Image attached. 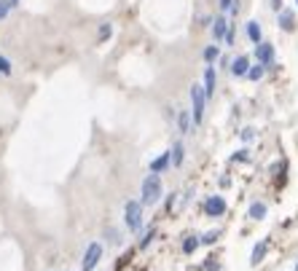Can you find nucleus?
Returning <instances> with one entry per match:
<instances>
[{
	"label": "nucleus",
	"mask_w": 298,
	"mask_h": 271,
	"mask_svg": "<svg viewBox=\"0 0 298 271\" xmlns=\"http://www.w3.org/2000/svg\"><path fill=\"white\" fill-rule=\"evenodd\" d=\"M161 177L159 175H148L145 180H143V188H140V204L143 207H153V204H159V199H161Z\"/></svg>",
	"instance_id": "1"
},
{
	"label": "nucleus",
	"mask_w": 298,
	"mask_h": 271,
	"mask_svg": "<svg viewBox=\"0 0 298 271\" xmlns=\"http://www.w3.org/2000/svg\"><path fill=\"white\" fill-rule=\"evenodd\" d=\"M124 223H127L129 231H140L143 228V204L135 199H129L124 204Z\"/></svg>",
	"instance_id": "2"
},
{
	"label": "nucleus",
	"mask_w": 298,
	"mask_h": 271,
	"mask_svg": "<svg viewBox=\"0 0 298 271\" xmlns=\"http://www.w3.org/2000/svg\"><path fill=\"white\" fill-rule=\"evenodd\" d=\"M191 115H193V123H202L205 121V105H207V97H205V89L199 83L191 86Z\"/></svg>",
	"instance_id": "3"
},
{
	"label": "nucleus",
	"mask_w": 298,
	"mask_h": 271,
	"mask_svg": "<svg viewBox=\"0 0 298 271\" xmlns=\"http://www.w3.org/2000/svg\"><path fill=\"white\" fill-rule=\"evenodd\" d=\"M100 260H103V244H100V242H91L89 247H86V252H83L81 271H91Z\"/></svg>",
	"instance_id": "4"
},
{
	"label": "nucleus",
	"mask_w": 298,
	"mask_h": 271,
	"mask_svg": "<svg viewBox=\"0 0 298 271\" xmlns=\"http://www.w3.org/2000/svg\"><path fill=\"white\" fill-rule=\"evenodd\" d=\"M205 215L207 218H221V215H226V199L223 196H210L205 201Z\"/></svg>",
	"instance_id": "5"
},
{
	"label": "nucleus",
	"mask_w": 298,
	"mask_h": 271,
	"mask_svg": "<svg viewBox=\"0 0 298 271\" xmlns=\"http://www.w3.org/2000/svg\"><path fill=\"white\" fill-rule=\"evenodd\" d=\"M255 57H258V65H263V67L274 65V46L266 43V41H261V43L255 46Z\"/></svg>",
	"instance_id": "6"
},
{
	"label": "nucleus",
	"mask_w": 298,
	"mask_h": 271,
	"mask_svg": "<svg viewBox=\"0 0 298 271\" xmlns=\"http://www.w3.org/2000/svg\"><path fill=\"white\" fill-rule=\"evenodd\" d=\"M226 33H229V19H226V17L213 19V35H215V41H223Z\"/></svg>",
	"instance_id": "7"
},
{
	"label": "nucleus",
	"mask_w": 298,
	"mask_h": 271,
	"mask_svg": "<svg viewBox=\"0 0 298 271\" xmlns=\"http://www.w3.org/2000/svg\"><path fill=\"white\" fill-rule=\"evenodd\" d=\"M202 89H205V97H207V99L215 94V67H213V65L205 70V86H202Z\"/></svg>",
	"instance_id": "8"
},
{
	"label": "nucleus",
	"mask_w": 298,
	"mask_h": 271,
	"mask_svg": "<svg viewBox=\"0 0 298 271\" xmlns=\"http://www.w3.org/2000/svg\"><path fill=\"white\" fill-rule=\"evenodd\" d=\"M279 27L285 30V33H290V30L295 27V14L290 11V9H282L279 11Z\"/></svg>",
	"instance_id": "9"
},
{
	"label": "nucleus",
	"mask_w": 298,
	"mask_h": 271,
	"mask_svg": "<svg viewBox=\"0 0 298 271\" xmlns=\"http://www.w3.org/2000/svg\"><path fill=\"white\" fill-rule=\"evenodd\" d=\"M247 70H250V59H247V57H237V59L231 62V73L237 75V78L247 75Z\"/></svg>",
	"instance_id": "10"
},
{
	"label": "nucleus",
	"mask_w": 298,
	"mask_h": 271,
	"mask_svg": "<svg viewBox=\"0 0 298 271\" xmlns=\"http://www.w3.org/2000/svg\"><path fill=\"white\" fill-rule=\"evenodd\" d=\"M169 164H172V159H169V151H167V153H161L159 159H153V161H151V175L164 172V169H167Z\"/></svg>",
	"instance_id": "11"
},
{
	"label": "nucleus",
	"mask_w": 298,
	"mask_h": 271,
	"mask_svg": "<svg viewBox=\"0 0 298 271\" xmlns=\"http://www.w3.org/2000/svg\"><path fill=\"white\" fill-rule=\"evenodd\" d=\"M245 33H247V38H250V41H253L255 46L263 41V33H261V25H258V22H247Z\"/></svg>",
	"instance_id": "12"
},
{
	"label": "nucleus",
	"mask_w": 298,
	"mask_h": 271,
	"mask_svg": "<svg viewBox=\"0 0 298 271\" xmlns=\"http://www.w3.org/2000/svg\"><path fill=\"white\" fill-rule=\"evenodd\" d=\"M250 218L253 220H263L266 218V204L263 201H253V204H250Z\"/></svg>",
	"instance_id": "13"
},
{
	"label": "nucleus",
	"mask_w": 298,
	"mask_h": 271,
	"mask_svg": "<svg viewBox=\"0 0 298 271\" xmlns=\"http://www.w3.org/2000/svg\"><path fill=\"white\" fill-rule=\"evenodd\" d=\"M183 156H185V153H183V143H175V145H172V151H169L172 164L180 167V164H183Z\"/></svg>",
	"instance_id": "14"
},
{
	"label": "nucleus",
	"mask_w": 298,
	"mask_h": 271,
	"mask_svg": "<svg viewBox=\"0 0 298 271\" xmlns=\"http://www.w3.org/2000/svg\"><path fill=\"white\" fill-rule=\"evenodd\" d=\"M266 247H269L266 242H258V244L253 247V258H250V263H253V266H258V263L263 260V255H266Z\"/></svg>",
	"instance_id": "15"
},
{
	"label": "nucleus",
	"mask_w": 298,
	"mask_h": 271,
	"mask_svg": "<svg viewBox=\"0 0 298 271\" xmlns=\"http://www.w3.org/2000/svg\"><path fill=\"white\" fill-rule=\"evenodd\" d=\"M177 129L183 131V134H188V131H191V113L188 110H183L177 115Z\"/></svg>",
	"instance_id": "16"
},
{
	"label": "nucleus",
	"mask_w": 298,
	"mask_h": 271,
	"mask_svg": "<svg viewBox=\"0 0 298 271\" xmlns=\"http://www.w3.org/2000/svg\"><path fill=\"white\" fill-rule=\"evenodd\" d=\"M263 73H266V67H263V65H250L247 78H250V81H261V78H263Z\"/></svg>",
	"instance_id": "17"
},
{
	"label": "nucleus",
	"mask_w": 298,
	"mask_h": 271,
	"mask_svg": "<svg viewBox=\"0 0 298 271\" xmlns=\"http://www.w3.org/2000/svg\"><path fill=\"white\" fill-rule=\"evenodd\" d=\"M218 57H221L218 46H207V49H205V62H207V65H213V62H215Z\"/></svg>",
	"instance_id": "18"
},
{
	"label": "nucleus",
	"mask_w": 298,
	"mask_h": 271,
	"mask_svg": "<svg viewBox=\"0 0 298 271\" xmlns=\"http://www.w3.org/2000/svg\"><path fill=\"white\" fill-rule=\"evenodd\" d=\"M196 247H199V239H196V236H185V242H183V252H185V255H191Z\"/></svg>",
	"instance_id": "19"
},
{
	"label": "nucleus",
	"mask_w": 298,
	"mask_h": 271,
	"mask_svg": "<svg viewBox=\"0 0 298 271\" xmlns=\"http://www.w3.org/2000/svg\"><path fill=\"white\" fill-rule=\"evenodd\" d=\"M218 236H221V231H207V234L199 239V244H215Z\"/></svg>",
	"instance_id": "20"
},
{
	"label": "nucleus",
	"mask_w": 298,
	"mask_h": 271,
	"mask_svg": "<svg viewBox=\"0 0 298 271\" xmlns=\"http://www.w3.org/2000/svg\"><path fill=\"white\" fill-rule=\"evenodd\" d=\"M11 9H14V6L9 3V0H0V22L9 17V11H11Z\"/></svg>",
	"instance_id": "21"
},
{
	"label": "nucleus",
	"mask_w": 298,
	"mask_h": 271,
	"mask_svg": "<svg viewBox=\"0 0 298 271\" xmlns=\"http://www.w3.org/2000/svg\"><path fill=\"white\" fill-rule=\"evenodd\" d=\"M0 73H3V75H11V62H9V57H0Z\"/></svg>",
	"instance_id": "22"
},
{
	"label": "nucleus",
	"mask_w": 298,
	"mask_h": 271,
	"mask_svg": "<svg viewBox=\"0 0 298 271\" xmlns=\"http://www.w3.org/2000/svg\"><path fill=\"white\" fill-rule=\"evenodd\" d=\"M153 236H156V231H148V234L143 236V242H140V247H143V250H145V247H148V244L153 242Z\"/></svg>",
	"instance_id": "23"
},
{
	"label": "nucleus",
	"mask_w": 298,
	"mask_h": 271,
	"mask_svg": "<svg viewBox=\"0 0 298 271\" xmlns=\"http://www.w3.org/2000/svg\"><path fill=\"white\" fill-rule=\"evenodd\" d=\"M105 38H111V25H100V41H105Z\"/></svg>",
	"instance_id": "24"
},
{
	"label": "nucleus",
	"mask_w": 298,
	"mask_h": 271,
	"mask_svg": "<svg viewBox=\"0 0 298 271\" xmlns=\"http://www.w3.org/2000/svg\"><path fill=\"white\" fill-rule=\"evenodd\" d=\"M218 6H221V11H231L234 9V0H218Z\"/></svg>",
	"instance_id": "25"
},
{
	"label": "nucleus",
	"mask_w": 298,
	"mask_h": 271,
	"mask_svg": "<svg viewBox=\"0 0 298 271\" xmlns=\"http://www.w3.org/2000/svg\"><path fill=\"white\" fill-rule=\"evenodd\" d=\"M271 9H277V11H279V9H282V0H271Z\"/></svg>",
	"instance_id": "26"
},
{
	"label": "nucleus",
	"mask_w": 298,
	"mask_h": 271,
	"mask_svg": "<svg viewBox=\"0 0 298 271\" xmlns=\"http://www.w3.org/2000/svg\"><path fill=\"white\" fill-rule=\"evenodd\" d=\"M295 271H298V266H295Z\"/></svg>",
	"instance_id": "27"
},
{
	"label": "nucleus",
	"mask_w": 298,
	"mask_h": 271,
	"mask_svg": "<svg viewBox=\"0 0 298 271\" xmlns=\"http://www.w3.org/2000/svg\"><path fill=\"white\" fill-rule=\"evenodd\" d=\"M295 3H298V0H295Z\"/></svg>",
	"instance_id": "28"
}]
</instances>
